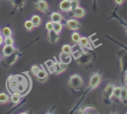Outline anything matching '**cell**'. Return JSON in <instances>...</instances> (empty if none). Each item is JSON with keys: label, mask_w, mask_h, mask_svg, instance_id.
<instances>
[{"label": "cell", "mask_w": 127, "mask_h": 114, "mask_svg": "<svg viewBox=\"0 0 127 114\" xmlns=\"http://www.w3.org/2000/svg\"><path fill=\"white\" fill-rule=\"evenodd\" d=\"M32 86L33 81L28 71L10 75L6 82V89L8 94L21 98H24L30 93Z\"/></svg>", "instance_id": "1"}, {"label": "cell", "mask_w": 127, "mask_h": 114, "mask_svg": "<svg viewBox=\"0 0 127 114\" xmlns=\"http://www.w3.org/2000/svg\"><path fill=\"white\" fill-rule=\"evenodd\" d=\"M102 78H103V72H102V70L94 72L92 73V75L90 77V80H89V85H88V87L87 88L85 91L84 92L82 97V98L80 99V100H79V102L77 103V104L76 107H75V109H74V110H75L77 107H78L79 104L82 102V100L85 97V96L87 95L88 93L92 91V90H95V89H97V88L100 86V85L101 84V83H102Z\"/></svg>", "instance_id": "2"}, {"label": "cell", "mask_w": 127, "mask_h": 114, "mask_svg": "<svg viewBox=\"0 0 127 114\" xmlns=\"http://www.w3.org/2000/svg\"><path fill=\"white\" fill-rule=\"evenodd\" d=\"M96 58V55L93 50H85L84 53L76 60L77 64L85 69H90L93 67Z\"/></svg>", "instance_id": "3"}, {"label": "cell", "mask_w": 127, "mask_h": 114, "mask_svg": "<svg viewBox=\"0 0 127 114\" xmlns=\"http://www.w3.org/2000/svg\"><path fill=\"white\" fill-rule=\"evenodd\" d=\"M107 38L109 40H110L111 41H112L113 42H114L115 43L117 44V45H120V46H122L123 49L119 50L117 53V55H118V58H119L120 61V69L121 72H122V74H124L125 73L127 72V46L123 45V44L120 43H118V41H117L116 40H115L114 39L112 38V37H110L108 35H106Z\"/></svg>", "instance_id": "4"}, {"label": "cell", "mask_w": 127, "mask_h": 114, "mask_svg": "<svg viewBox=\"0 0 127 114\" xmlns=\"http://www.w3.org/2000/svg\"><path fill=\"white\" fill-rule=\"evenodd\" d=\"M84 82L82 77L79 73H74L69 77L68 85L72 91L79 92L82 89Z\"/></svg>", "instance_id": "5"}, {"label": "cell", "mask_w": 127, "mask_h": 114, "mask_svg": "<svg viewBox=\"0 0 127 114\" xmlns=\"http://www.w3.org/2000/svg\"><path fill=\"white\" fill-rule=\"evenodd\" d=\"M115 84L113 82H110L105 86L102 93V100L105 104L107 105H110L113 102V89L115 87Z\"/></svg>", "instance_id": "6"}, {"label": "cell", "mask_w": 127, "mask_h": 114, "mask_svg": "<svg viewBox=\"0 0 127 114\" xmlns=\"http://www.w3.org/2000/svg\"><path fill=\"white\" fill-rule=\"evenodd\" d=\"M23 50H19V49L17 48V50L12 54L10 56H8V57H3L2 56V65L4 67L6 68H9L11 67L16 62H17L20 56L22 54V51Z\"/></svg>", "instance_id": "7"}, {"label": "cell", "mask_w": 127, "mask_h": 114, "mask_svg": "<svg viewBox=\"0 0 127 114\" xmlns=\"http://www.w3.org/2000/svg\"><path fill=\"white\" fill-rule=\"evenodd\" d=\"M62 24L65 26L67 29L71 31H75L81 30L82 28V24L76 18H70V19H64Z\"/></svg>", "instance_id": "8"}, {"label": "cell", "mask_w": 127, "mask_h": 114, "mask_svg": "<svg viewBox=\"0 0 127 114\" xmlns=\"http://www.w3.org/2000/svg\"><path fill=\"white\" fill-rule=\"evenodd\" d=\"M34 77L37 81V82L41 83H44L47 82L49 80L48 71L44 68L43 64H40V67L34 75Z\"/></svg>", "instance_id": "9"}, {"label": "cell", "mask_w": 127, "mask_h": 114, "mask_svg": "<svg viewBox=\"0 0 127 114\" xmlns=\"http://www.w3.org/2000/svg\"><path fill=\"white\" fill-rule=\"evenodd\" d=\"M34 5L36 9L41 13L51 14L49 6L46 0H33Z\"/></svg>", "instance_id": "10"}, {"label": "cell", "mask_w": 127, "mask_h": 114, "mask_svg": "<svg viewBox=\"0 0 127 114\" xmlns=\"http://www.w3.org/2000/svg\"><path fill=\"white\" fill-rule=\"evenodd\" d=\"M73 112L79 114H98V110L92 106H82L79 109H75Z\"/></svg>", "instance_id": "11"}, {"label": "cell", "mask_w": 127, "mask_h": 114, "mask_svg": "<svg viewBox=\"0 0 127 114\" xmlns=\"http://www.w3.org/2000/svg\"><path fill=\"white\" fill-rule=\"evenodd\" d=\"M68 14L69 16L74 18H76V19H80V18H83L86 16L87 11L86 9L84 8L83 7L77 6L76 8H74L71 11L69 12Z\"/></svg>", "instance_id": "12"}, {"label": "cell", "mask_w": 127, "mask_h": 114, "mask_svg": "<svg viewBox=\"0 0 127 114\" xmlns=\"http://www.w3.org/2000/svg\"><path fill=\"white\" fill-rule=\"evenodd\" d=\"M59 7L60 11L62 13H69L73 9L72 0H62Z\"/></svg>", "instance_id": "13"}, {"label": "cell", "mask_w": 127, "mask_h": 114, "mask_svg": "<svg viewBox=\"0 0 127 114\" xmlns=\"http://www.w3.org/2000/svg\"><path fill=\"white\" fill-rule=\"evenodd\" d=\"M54 60L55 61V73L54 75H61V73H64L66 71L67 68V65L64 63H62L59 60L57 59L56 56L54 57Z\"/></svg>", "instance_id": "14"}, {"label": "cell", "mask_w": 127, "mask_h": 114, "mask_svg": "<svg viewBox=\"0 0 127 114\" xmlns=\"http://www.w3.org/2000/svg\"><path fill=\"white\" fill-rule=\"evenodd\" d=\"M13 6L11 14H14L16 11H21L25 7L26 0H9Z\"/></svg>", "instance_id": "15"}, {"label": "cell", "mask_w": 127, "mask_h": 114, "mask_svg": "<svg viewBox=\"0 0 127 114\" xmlns=\"http://www.w3.org/2000/svg\"><path fill=\"white\" fill-rule=\"evenodd\" d=\"M85 52V49L82 48L78 43H75L72 46V55L75 60L80 57Z\"/></svg>", "instance_id": "16"}, {"label": "cell", "mask_w": 127, "mask_h": 114, "mask_svg": "<svg viewBox=\"0 0 127 114\" xmlns=\"http://www.w3.org/2000/svg\"><path fill=\"white\" fill-rule=\"evenodd\" d=\"M118 8H115V9L113 11V12L112 13L111 15L108 17L107 19V20H108V19H111L112 18H115V19H117L118 21L120 22L121 24L123 26V27L125 29V35H126V38H127V22L125 21L124 19H123L122 18H121L120 17L118 16V14H117V10Z\"/></svg>", "instance_id": "17"}, {"label": "cell", "mask_w": 127, "mask_h": 114, "mask_svg": "<svg viewBox=\"0 0 127 114\" xmlns=\"http://www.w3.org/2000/svg\"><path fill=\"white\" fill-rule=\"evenodd\" d=\"M78 44L85 50L87 49V50H94V48L92 45L91 41L89 38L86 37V36H82Z\"/></svg>", "instance_id": "18"}, {"label": "cell", "mask_w": 127, "mask_h": 114, "mask_svg": "<svg viewBox=\"0 0 127 114\" xmlns=\"http://www.w3.org/2000/svg\"><path fill=\"white\" fill-rule=\"evenodd\" d=\"M47 36L49 42L52 45L57 43L60 40V34L56 33L54 30L47 31Z\"/></svg>", "instance_id": "19"}, {"label": "cell", "mask_w": 127, "mask_h": 114, "mask_svg": "<svg viewBox=\"0 0 127 114\" xmlns=\"http://www.w3.org/2000/svg\"><path fill=\"white\" fill-rule=\"evenodd\" d=\"M72 59V55H70V54L65 53L62 52V51H61L59 53V60L62 63H64L67 65H68L71 63Z\"/></svg>", "instance_id": "20"}, {"label": "cell", "mask_w": 127, "mask_h": 114, "mask_svg": "<svg viewBox=\"0 0 127 114\" xmlns=\"http://www.w3.org/2000/svg\"><path fill=\"white\" fill-rule=\"evenodd\" d=\"M64 19L63 15L61 12L54 11L50 14V19L53 23H62V21Z\"/></svg>", "instance_id": "21"}, {"label": "cell", "mask_w": 127, "mask_h": 114, "mask_svg": "<svg viewBox=\"0 0 127 114\" xmlns=\"http://www.w3.org/2000/svg\"><path fill=\"white\" fill-rule=\"evenodd\" d=\"M17 48L14 46H10V45H4L2 49V55L3 57H8L11 55L16 50Z\"/></svg>", "instance_id": "22"}, {"label": "cell", "mask_w": 127, "mask_h": 114, "mask_svg": "<svg viewBox=\"0 0 127 114\" xmlns=\"http://www.w3.org/2000/svg\"><path fill=\"white\" fill-rule=\"evenodd\" d=\"M46 69L48 71L49 74L54 75L55 73V61L54 60H48L44 63Z\"/></svg>", "instance_id": "23"}, {"label": "cell", "mask_w": 127, "mask_h": 114, "mask_svg": "<svg viewBox=\"0 0 127 114\" xmlns=\"http://www.w3.org/2000/svg\"><path fill=\"white\" fill-rule=\"evenodd\" d=\"M31 19L32 22L33 23L35 28L39 27L41 25V24H42V18L38 14H34V15H32Z\"/></svg>", "instance_id": "24"}, {"label": "cell", "mask_w": 127, "mask_h": 114, "mask_svg": "<svg viewBox=\"0 0 127 114\" xmlns=\"http://www.w3.org/2000/svg\"><path fill=\"white\" fill-rule=\"evenodd\" d=\"M11 102V96L5 92L0 93V104H6Z\"/></svg>", "instance_id": "25"}, {"label": "cell", "mask_w": 127, "mask_h": 114, "mask_svg": "<svg viewBox=\"0 0 127 114\" xmlns=\"http://www.w3.org/2000/svg\"><path fill=\"white\" fill-rule=\"evenodd\" d=\"M23 99V98L20 97L18 96V95H11V102L12 107H16L19 105L21 104V102H22V99Z\"/></svg>", "instance_id": "26"}, {"label": "cell", "mask_w": 127, "mask_h": 114, "mask_svg": "<svg viewBox=\"0 0 127 114\" xmlns=\"http://www.w3.org/2000/svg\"><path fill=\"white\" fill-rule=\"evenodd\" d=\"M123 104H127V87L125 85L122 86V94H121V100Z\"/></svg>", "instance_id": "27"}, {"label": "cell", "mask_w": 127, "mask_h": 114, "mask_svg": "<svg viewBox=\"0 0 127 114\" xmlns=\"http://www.w3.org/2000/svg\"><path fill=\"white\" fill-rule=\"evenodd\" d=\"M122 94V86H115L113 89V98L120 102Z\"/></svg>", "instance_id": "28"}, {"label": "cell", "mask_w": 127, "mask_h": 114, "mask_svg": "<svg viewBox=\"0 0 127 114\" xmlns=\"http://www.w3.org/2000/svg\"><path fill=\"white\" fill-rule=\"evenodd\" d=\"M1 34L4 37H11V36H13V31L9 27H4L2 30Z\"/></svg>", "instance_id": "29"}, {"label": "cell", "mask_w": 127, "mask_h": 114, "mask_svg": "<svg viewBox=\"0 0 127 114\" xmlns=\"http://www.w3.org/2000/svg\"><path fill=\"white\" fill-rule=\"evenodd\" d=\"M24 28H25L26 30L28 32L33 31L35 27L32 22L31 19H27V20L25 21V22H24Z\"/></svg>", "instance_id": "30"}, {"label": "cell", "mask_w": 127, "mask_h": 114, "mask_svg": "<svg viewBox=\"0 0 127 114\" xmlns=\"http://www.w3.org/2000/svg\"><path fill=\"white\" fill-rule=\"evenodd\" d=\"M82 36L79 32L77 31H73L71 35L72 40L74 42V43H79V41H80V38H81Z\"/></svg>", "instance_id": "31"}, {"label": "cell", "mask_w": 127, "mask_h": 114, "mask_svg": "<svg viewBox=\"0 0 127 114\" xmlns=\"http://www.w3.org/2000/svg\"><path fill=\"white\" fill-rule=\"evenodd\" d=\"M54 30L56 33L61 35L63 30V24L62 23H54Z\"/></svg>", "instance_id": "32"}, {"label": "cell", "mask_w": 127, "mask_h": 114, "mask_svg": "<svg viewBox=\"0 0 127 114\" xmlns=\"http://www.w3.org/2000/svg\"><path fill=\"white\" fill-rule=\"evenodd\" d=\"M4 45L14 46V40L13 36H11V37H4Z\"/></svg>", "instance_id": "33"}, {"label": "cell", "mask_w": 127, "mask_h": 114, "mask_svg": "<svg viewBox=\"0 0 127 114\" xmlns=\"http://www.w3.org/2000/svg\"><path fill=\"white\" fill-rule=\"evenodd\" d=\"M62 52L65 53H68V54H70V55H72V46L68 45V44H65V45H64L62 47Z\"/></svg>", "instance_id": "34"}, {"label": "cell", "mask_w": 127, "mask_h": 114, "mask_svg": "<svg viewBox=\"0 0 127 114\" xmlns=\"http://www.w3.org/2000/svg\"><path fill=\"white\" fill-rule=\"evenodd\" d=\"M45 27H46V29L47 31H51V30H54V23L51 21H47L45 24Z\"/></svg>", "instance_id": "35"}, {"label": "cell", "mask_w": 127, "mask_h": 114, "mask_svg": "<svg viewBox=\"0 0 127 114\" xmlns=\"http://www.w3.org/2000/svg\"><path fill=\"white\" fill-rule=\"evenodd\" d=\"M126 0H114V3L115 4L116 8H119V7L122 6L123 4L125 3Z\"/></svg>", "instance_id": "36"}, {"label": "cell", "mask_w": 127, "mask_h": 114, "mask_svg": "<svg viewBox=\"0 0 127 114\" xmlns=\"http://www.w3.org/2000/svg\"><path fill=\"white\" fill-rule=\"evenodd\" d=\"M72 6L73 9L76 8L77 6H80V1H79V0H72Z\"/></svg>", "instance_id": "37"}, {"label": "cell", "mask_w": 127, "mask_h": 114, "mask_svg": "<svg viewBox=\"0 0 127 114\" xmlns=\"http://www.w3.org/2000/svg\"><path fill=\"white\" fill-rule=\"evenodd\" d=\"M97 0H92V9L94 11H96L97 9Z\"/></svg>", "instance_id": "38"}, {"label": "cell", "mask_w": 127, "mask_h": 114, "mask_svg": "<svg viewBox=\"0 0 127 114\" xmlns=\"http://www.w3.org/2000/svg\"><path fill=\"white\" fill-rule=\"evenodd\" d=\"M123 85H125V86L127 87V72H126V73H125L124 74H123Z\"/></svg>", "instance_id": "39"}, {"label": "cell", "mask_w": 127, "mask_h": 114, "mask_svg": "<svg viewBox=\"0 0 127 114\" xmlns=\"http://www.w3.org/2000/svg\"><path fill=\"white\" fill-rule=\"evenodd\" d=\"M4 44V36L2 34H0V46Z\"/></svg>", "instance_id": "40"}, {"label": "cell", "mask_w": 127, "mask_h": 114, "mask_svg": "<svg viewBox=\"0 0 127 114\" xmlns=\"http://www.w3.org/2000/svg\"><path fill=\"white\" fill-rule=\"evenodd\" d=\"M27 111H25V112H20L19 113V114H29V112H26Z\"/></svg>", "instance_id": "41"}, {"label": "cell", "mask_w": 127, "mask_h": 114, "mask_svg": "<svg viewBox=\"0 0 127 114\" xmlns=\"http://www.w3.org/2000/svg\"><path fill=\"white\" fill-rule=\"evenodd\" d=\"M1 60H2V56H1V55H0V62H1Z\"/></svg>", "instance_id": "42"}, {"label": "cell", "mask_w": 127, "mask_h": 114, "mask_svg": "<svg viewBox=\"0 0 127 114\" xmlns=\"http://www.w3.org/2000/svg\"><path fill=\"white\" fill-rule=\"evenodd\" d=\"M0 34H1V30L0 29Z\"/></svg>", "instance_id": "43"}, {"label": "cell", "mask_w": 127, "mask_h": 114, "mask_svg": "<svg viewBox=\"0 0 127 114\" xmlns=\"http://www.w3.org/2000/svg\"><path fill=\"white\" fill-rule=\"evenodd\" d=\"M125 114H127V112H126V113H125Z\"/></svg>", "instance_id": "44"}, {"label": "cell", "mask_w": 127, "mask_h": 114, "mask_svg": "<svg viewBox=\"0 0 127 114\" xmlns=\"http://www.w3.org/2000/svg\"></svg>", "instance_id": "45"}]
</instances>
